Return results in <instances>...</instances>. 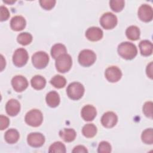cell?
I'll return each instance as SVG.
<instances>
[{
    "mask_svg": "<svg viewBox=\"0 0 153 153\" xmlns=\"http://www.w3.org/2000/svg\"><path fill=\"white\" fill-rule=\"evenodd\" d=\"M45 100L47 104L50 107L56 108L59 105L60 99L59 94L56 91H51L47 94Z\"/></svg>",
    "mask_w": 153,
    "mask_h": 153,
    "instance_id": "cell-18",
    "label": "cell"
},
{
    "mask_svg": "<svg viewBox=\"0 0 153 153\" xmlns=\"http://www.w3.org/2000/svg\"><path fill=\"white\" fill-rule=\"evenodd\" d=\"M1 71H2L3 70V69L5 68V60L4 59V57L2 55H1Z\"/></svg>",
    "mask_w": 153,
    "mask_h": 153,
    "instance_id": "cell-38",
    "label": "cell"
},
{
    "mask_svg": "<svg viewBox=\"0 0 153 153\" xmlns=\"http://www.w3.org/2000/svg\"><path fill=\"white\" fill-rule=\"evenodd\" d=\"M50 83L55 88H62L65 86L66 80L63 76L60 75H56L51 79Z\"/></svg>",
    "mask_w": 153,
    "mask_h": 153,
    "instance_id": "cell-26",
    "label": "cell"
},
{
    "mask_svg": "<svg viewBox=\"0 0 153 153\" xmlns=\"http://www.w3.org/2000/svg\"><path fill=\"white\" fill-rule=\"evenodd\" d=\"M96 55L95 53L88 49L82 50L78 55L79 63L85 67H88L92 65L96 61Z\"/></svg>",
    "mask_w": 153,
    "mask_h": 153,
    "instance_id": "cell-5",
    "label": "cell"
},
{
    "mask_svg": "<svg viewBox=\"0 0 153 153\" xmlns=\"http://www.w3.org/2000/svg\"><path fill=\"white\" fill-rule=\"evenodd\" d=\"M81 115L85 121H91L94 119L97 115L96 109L91 105H87L82 108Z\"/></svg>",
    "mask_w": 153,
    "mask_h": 153,
    "instance_id": "cell-16",
    "label": "cell"
},
{
    "mask_svg": "<svg viewBox=\"0 0 153 153\" xmlns=\"http://www.w3.org/2000/svg\"><path fill=\"white\" fill-rule=\"evenodd\" d=\"M97 127L93 124H87L82 128V134L87 137H93L97 133Z\"/></svg>",
    "mask_w": 153,
    "mask_h": 153,
    "instance_id": "cell-25",
    "label": "cell"
},
{
    "mask_svg": "<svg viewBox=\"0 0 153 153\" xmlns=\"http://www.w3.org/2000/svg\"><path fill=\"white\" fill-rule=\"evenodd\" d=\"M25 122L32 127H36L39 126L43 121V115L42 112L36 109L29 111L25 115Z\"/></svg>",
    "mask_w": 153,
    "mask_h": 153,
    "instance_id": "cell-3",
    "label": "cell"
},
{
    "mask_svg": "<svg viewBox=\"0 0 153 153\" xmlns=\"http://www.w3.org/2000/svg\"><path fill=\"white\" fill-rule=\"evenodd\" d=\"M100 121L102 126L105 127L112 128L117 123L118 117L114 112L108 111L103 114Z\"/></svg>",
    "mask_w": 153,
    "mask_h": 153,
    "instance_id": "cell-13",
    "label": "cell"
},
{
    "mask_svg": "<svg viewBox=\"0 0 153 153\" xmlns=\"http://www.w3.org/2000/svg\"><path fill=\"white\" fill-rule=\"evenodd\" d=\"M28 53L23 48H19L14 51L13 56V62L17 67H22L25 65L28 60Z\"/></svg>",
    "mask_w": 153,
    "mask_h": 153,
    "instance_id": "cell-8",
    "label": "cell"
},
{
    "mask_svg": "<svg viewBox=\"0 0 153 153\" xmlns=\"http://www.w3.org/2000/svg\"><path fill=\"white\" fill-rule=\"evenodd\" d=\"M146 74L148 77L151 79L152 78V62H151L146 67Z\"/></svg>",
    "mask_w": 153,
    "mask_h": 153,
    "instance_id": "cell-37",
    "label": "cell"
},
{
    "mask_svg": "<svg viewBox=\"0 0 153 153\" xmlns=\"http://www.w3.org/2000/svg\"><path fill=\"white\" fill-rule=\"evenodd\" d=\"M72 65V57L69 54H64L56 59V68L57 71L65 73L69 71Z\"/></svg>",
    "mask_w": 153,
    "mask_h": 153,
    "instance_id": "cell-4",
    "label": "cell"
},
{
    "mask_svg": "<svg viewBox=\"0 0 153 153\" xmlns=\"http://www.w3.org/2000/svg\"><path fill=\"white\" fill-rule=\"evenodd\" d=\"M126 35L128 39L131 41H136L140 38V29L136 26H130L126 29Z\"/></svg>",
    "mask_w": 153,
    "mask_h": 153,
    "instance_id": "cell-24",
    "label": "cell"
},
{
    "mask_svg": "<svg viewBox=\"0 0 153 153\" xmlns=\"http://www.w3.org/2000/svg\"><path fill=\"white\" fill-rule=\"evenodd\" d=\"M20 135L18 131L14 128L8 129L4 135V138L5 141L10 144H13L16 143L19 139Z\"/></svg>",
    "mask_w": 153,
    "mask_h": 153,
    "instance_id": "cell-21",
    "label": "cell"
},
{
    "mask_svg": "<svg viewBox=\"0 0 153 153\" xmlns=\"http://www.w3.org/2000/svg\"><path fill=\"white\" fill-rule=\"evenodd\" d=\"M119 55L126 60H131L137 54V50L136 45L130 42H123L118 47Z\"/></svg>",
    "mask_w": 153,
    "mask_h": 153,
    "instance_id": "cell-1",
    "label": "cell"
},
{
    "mask_svg": "<svg viewBox=\"0 0 153 153\" xmlns=\"http://www.w3.org/2000/svg\"><path fill=\"white\" fill-rule=\"evenodd\" d=\"M124 4L125 2L123 0H111L109 1V5L112 10L117 13L123 9Z\"/></svg>",
    "mask_w": 153,
    "mask_h": 153,
    "instance_id": "cell-30",
    "label": "cell"
},
{
    "mask_svg": "<svg viewBox=\"0 0 153 153\" xmlns=\"http://www.w3.org/2000/svg\"><path fill=\"white\" fill-rule=\"evenodd\" d=\"M141 139L146 144H152L153 143V130L152 128L145 129L142 133Z\"/></svg>",
    "mask_w": 153,
    "mask_h": 153,
    "instance_id": "cell-28",
    "label": "cell"
},
{
    "mask_svg": "<svg viewBox=\"0 0 153 153\" xmlns=\"http://www.w3.org/2000/svg\"><path fill=\"white\" fill-rule=\"evenodd\" d=\"M26 25V20L22 16H16L10 21V27L15 31L22 30L25 27Z\"/></svg>",
    "mask_w": 153,
    "mask_h": 153,
    "instance_id": "cell-17",
    "label": "cell"
},
{
    "mask_svg": "<svg viewBox=\"0 0 153 153\" xmlns=\"http://www.w3.org/2000/svg\"><path fill=\"white\" fill-rule=\"evenodd\" d=\"M5 110L7 114L10 116H16L20 112V104L17 100L11 99L7 102L5 105Z\"/></svg>",
    "mask_w": 153,
    "mask_h": 153,
    "instance_id": "cell-15",
    "label": "cell"
},
{
    "mask_svg": "<svg viewBox=\"0 0 153 153\" xmlns=\"http://www.w3.org/2000/svg\"><path fill=\"white\" fill-rule=\"evenodd\" d=\"M49 62V56L44 51H38L32 56V62L34 67L37 69H43L47 66Z\"/></svg>",
    "mask_w": 153,
    "mask_h": 153,
    "instance_id": "cell-6",
    "label": "cell"
},
{
    "mask_svg": "<svg viewBox=\"0 0 153 153\" xmlns=\"http://www.w3.org/2000/svg\"><path fill=\"white\" fill-rule=\"evenodd\" d=\"M17 42L22 45H27L32 41V36L28 32L20 33L17 38Z\"/></svg>",
    "mask_w": 153,
    "mask_h": 153,
    "instance_id": "cell-27",
    "label": "cell"
},
{
    "mask_svg": "<svg viewBox=\"0 0 153 153\" xmlns=\"http://www.w3.org/2000/svg\"><path fill=\"white\" fill-rule=\"evenodd\" d=\"M99 153H109L111 152V146L110 143L106 141L101 142L97 148Z\"/></svg>",
    "mask_w": 153,
    "mask_h": 153,
    "instance_id": "cell-31",
    "label": "cell"
},
{
    "mask_svg": "<svg viewBox=\"0 0 153 153\" xmlns=\"http://www.w3.org/2000/svg\"><path fill=\"white\" fill-rule=\"evenodd\" d=\"M137 14L139 19L144 22H151L153 17L152 8L148 4H142L138 9Z\"/></svg>",
    "mask_w": 153,
    "mask_h": 153,
    "instance_id": "cell-9",
    "label": "cell"
},
{
    "mask_svg": "<svg viewBox=\"0 0 153 153\" xmlns=\"http://www.w3.org/2000/svg\"><path fill=\"white\" fill-rule=\"evenodd\" d=\"M105 75L108 81L111 82H116L121 79L122 72L120 69L117 66H112L108 67L106 69Z\"/></svg>",
    "mask_w": 153,
    "mask_h": 153,
    "instance_id": "cell-11",
    "label": "cell"
},
{
    "mask_svg": "<svg viewBox=\"0 0 153 153\" xmlns=\"http://www.w3.org/2000/svg\"><path fill=\"white\" fill-rule=\"evenodd\" d=\"M32 87L35 90H41L44 88L46 84V80L45 78L41 75H35L30 80Z\"/></svg>",
    "mask_w": 153,
    "mask_h": 153,
    "instance_id": "cell-23",
    "label": "cell"
},
{
    "mask_svg": "<svg viewBox=\"0 0 153 153\" xmlns=\"http://www.w3.org/2000/svg\"><path fill=\"white\" fill-rule=\"evenodd\" d=\"M143 112L147 117L152 118V102H146L143 106Z\"/></svg>",
    "mask_w": 153,
    "mask_h": 153,
    "instance_id": "cell-32",
    "label": "cell"
},
{
    "mask_svg": "<svg viewBox=\"0 0 153 153\" xmlns=\"http://www.w3.org/2000/svg\"><path fill=\"white\" fill-rule=\"evenodd\" d=\"M67 50L66 47L62 44H54L51 49V55L53 59H56L59 56L66 54Z\"/></svg>",
    "mask_w": 153,
    "mask_h": 153,
    "instance_id": "cell-22",
    "label": "cell"
},
{
    "mask_svg": "<svg viewBox=\"0 0 153 153\" xmlns=\"http://www.w3.org/2000/svg\"><path fill=\"white\" fill-rule=\"evenodd\" d=\"M73 153H81V152H88L86 148L83 145H78L75 146L72 150Z\"/></svg>",
    "mask_w": 153,
    "mask_h": 153,
    "instance_id": "cell-36",
    "label": "cell"
},
{
    "mask_svg": "<svg viewBox=\"0 0 153 153\" xmlns=\"http://www.w3.org/2000/svg\"><path fill=\"white\" fill-rule=\"evenodd\" d=\"M0 13H1L0 19L1 22L7 20L9 18L10 12L6 7L4 5H1L0 7Z\"/></svg>",
    "mask_w": 153,
    "mask_h": 153,
    "instance_id": "cell-34",
    "label": "cell"
},
{
    "mask_svg": "<svg viewBox=\"0 0 153 153\" xmlns=\"http://www.w3.org/2000/svg\"><path fill=\"white\" fill-rule=\"evenodd\" d=\"M56 1L54 0H41L39 1L40 5L42 8L46 10H50L52 9L55 4H56Z\"/></svg>",
    "mask_w": 153,
    "mask_h": 153,
    "instance_id": "cell-33",
    "label": "cell"
},
{
    "mask_svg": "<svg viewBox=\"0 0 153 153\" xmlns=\"http://www.w3.org/2000/svg\"><path fill=\"white\" fill-rule=\"evenodd\" d=\"M140 53L142 56H148L152 53V44L148 40H142L139 44Z\"/></svg>",
    "mask_w": 153,
    "mask_h": 153,
    "instance_id": "cell-20",
    "label": "cell"
},
{
    "mask_svg": "<svg viewBox=\"0 0 153 153\" xmlns=\"http://www.w3.org/2000/svg\"><path fill=\"white\" fill-rule=\"evenodd\" d=\"M48 152L53 153H65L66 147L65 145L61 142H56L50 145Z\"/></svg>",
    "mask_w": 153,
    "mask_h": 153,
    "instance_id": "cell-29",
    "label": "cell"
},
{
    "mask_svg": "<svg viewBox=\"0 0 153 153\" xmlns=\"http://www.w3.org/2000/svg\"><path fill=\"white\" fill-rule=\"evenodd\" d=\"M60 137L66 142H71L76 137V133L73 128H63L59 131Z\"/></svg>",
    "mask_w": 153,
    "mask_h": 153,
    "instance_id": "cell-19",
    "label": "cell"
},
{
    "mask_svg": "<svg viewBox=\"0 0 153 153\" xmlns=\"http://www.w3.org/2000/svg\"><path fill=\"white\" fill-rule=\"evenodd\" d=\"M103 31L99 27L93 26L89 27L85 32L86 38L91 41H97L103 37Z\"/></svg>",
    "mask_w": 153,
    "mask_h": 153,
    "instance_id": "cell-14",
    "label": "cell"
},
{
    "mask_svg": "<svg viewBox=\"0 0 153 153\" xmlns=\"http://www.w3.org/2000/svg\"><path fill=\"white\" fill-rule=\"evenodd\" d=\"M0 128L1 130H3L7 128L10 124L9 118L3 115H1L0 116Z\"/></svg>",
    "mask_w": 153,
    "mask_h": 153,
    "instance_id": "cell-35",
    "label": "cell"
},
{
    "mask_svg": "<svg viewBox=\"0 0 153 153\" xmlns=\"http://www.w3.org/2000/svg\"><path fill=\"white\" fill-rule=\"evenodd\" d=\"M27 143L32 147H41L45 142V137L41 133H30L27 135Z\"/></svg>",
    "mask_w": 153,
    "mask_h": 153,
    "instance_id": "cell-10",
    "label": "cell"
},
{
    "mask_svg": "<svg viewBox=\"0 0 153 153\" xmlns=\"http://www.w3.org/2000/svg\"><path fill=\"white\" fill-rule=\"evenodd\" d=\"M11 85L13 89L17 92H22L28 86L27 79L22 75H16L11 79Z\"/></svg>",
    "mask_w": 153,
    "mask_h": 153,
    "instance_id": "cell-12",
    "label": "cell"
},
{
    "mask_svg": "<svg viewBox=\"0 0 153 153\" xmlns=\"http://www.w3.org/2000/svg\"><path fill=\"white\" fill-rule=\"evenodd\" d=\"M117 17L112 13L107 12L104 13L100 19V23L102 27L105 29H112L117 24Z\"/></svg>",
    "mask_w": 153,
    "mask_h": 153,
    "instance_id": "cell-7",
    "label": "cell"
},
{
    "mask_svg": "<svg viewBox=\"0 0 153 153\" xmlns=\"http://www.w3.org/2000/svg\"><path fill=\"white\" fill-rule=\"evenodd\" d=\"M84 90V87L82 84L78 82H73L68 85L66 93L70 99L77 100L82 97Z\"/></svg>",
    "mask_w": 153,
    "mask_h": 153,
    "instance_id": "cell-2",
    "label": "cell"
}]
</instances>
